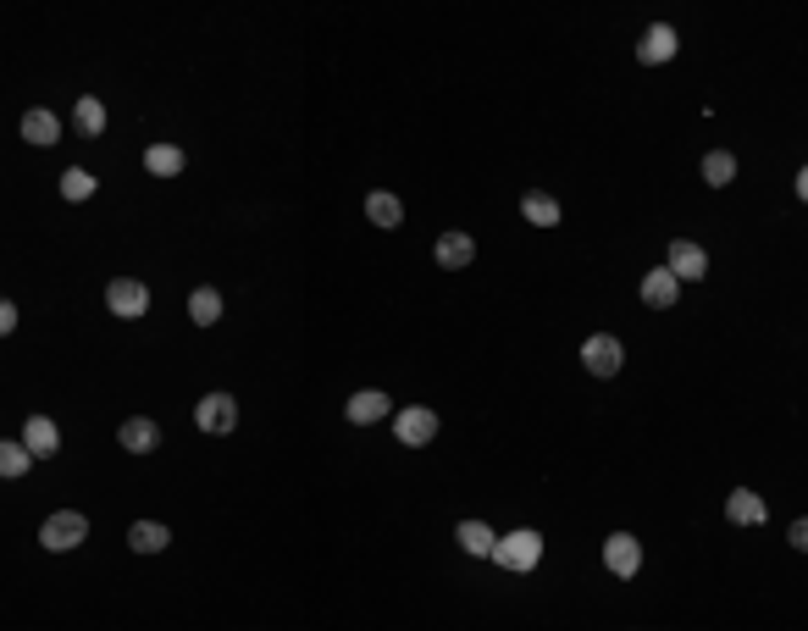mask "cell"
I'll return each instance as SVG.
<instances>
[{"label": "cell", "mask_w": 808, "mask_h": 631, "mask_svg": "<svg viewBox=\"0 0 808 631\" xmlns=\"http://www.w3.org/2000/svg\"><path fill=\"white\" fill-rule=\"evenodd\" d=\"M84 537H89V515H78V510H56L39 526V543H45L50 554H72Z\"/></svg>", "instance_id": "1"}, {"label": "cell", "mask_w": 808, "mask_h": 631, "mask_svg": "<svg viewBox=\"0 0 808 631\" xmlns=\"http://www.w3.org/2000/svg\"><path fill=\"white\" fill-rule=\"evenodd\" d=\"M493 560H499L504 571H515V576H521V571H532V565L543 560V537H537V532H526V526H521V532L499 537V548H493Z\"/></svg>", "instance_id": "2"}, {"label": "cell", "mask_w": 808, "mask_h": 631, "mask_svg": "<svg viewBox=\"0 0 808 631\" xmlns=\"http://www.w3.org/2000/svg\"><path fill=\"white\" fill-rule=\"evenodd\" d=\"M194 421H200V432H211V438H227V432L238 427V399L233 393H205L200 405H194Z\"/></svg>", "instance_id": "3"}, {"label": "cell", "mask_w": 808, "mask_h": 631, "mask_svg": "<svg viewBox=\"0 0 808 631\" xmlns=\"http://www.w3.org/2000/svg\"><path fill=\"white\" fill-rule=\"evenodd\" d=\"M393 438L410 443V449L432 443V438H438V410H427V405H404L399 416H393Z\"/></svg>", "instance_id": "4"}, {"label": "cell", "mask_w": 808, "mask_h": 631, "mask_svg": "<svg viewBox=\"0 0 808 631\" xmlns=\"http://www.w3.org/2000/svg\"><path fill=\"white\" fill-rule=\"evenodd\" d=\"M582 366L593 371V377H615L620 366H626V349H620L615 333H593L582 344Z\"/></svg>", "instance_id": "5"}, {"label": "cell", "mask_w": 808, "mask_h": 631, "mask_svg": "<svg viewBox=\"0 0 808 631\" xmlns=\"http://www.w3.org/2000/svg\"><path fill=\"white\" fill-rule=\"evenodd\" d=\"M665 266H670V277H676V283H698V277H709V255H703L692 239H670Z\"/></svg>", "instance_id": "6"}, {"label": "cell", "mask_w": 808, "mask_h": 631, "mask_svg": "<svg viewBox=\"0 0 808 631\" xmlns=\"http://www.w3.org/2000/svg\"><path fill=\"white\" fill-rule=\"evenodd\" d=\"M106 305H111V316H144V310H150V288H144L139 277H117V283L106 288Z\"/></svg>", "instance_id": "7"}, {"label": "cell", "mask_w": 808, "mask_h": 631, "mask_svg": "<svg viewBox=\"0 0 808 631\" xmlns=\"http://www.w3.org/2000/svg\"><path fill=\"white\" fill-rule=\"evenodd\" d=\"M604 565L615 576H637L642 571V543L631 532H615V537H604Z\"/></svg>", "instance_id": "8"}, {"label": "cell", "mask_w": 808, "mask_h": 631, "mask_svg": "<svg viewBox=\"0 0 808 631\" xmlns=\"http://www.w3.org/2000/svg\"><path fill=\"white\" fill-rule=\"evenodd\" d=\"M676 50H681L676 28H670V23H654L648 34H642V45H637V61H642V67H665Z\"/></svg>", "instance_id": "9"}, {"label": "cell", "mask_w": 808, "mask_h": 631, "mask_svg": "<svg viewBox=\"0 0 808 631\" xmlns=\"http://www.w3.org/2000/svg\"><path fill=\"white\" fill-rule=\"evenodd\" d=\"M23 449L34 454V460H39V454H56L61 449V427L50 416H28L23 421Z\"/></svg>", "instance_id": "10"}, {"label": "cell", "mask_w": 808, "mask_h": 631, "mask_svg": "<svg viewBox=\"0 0 808 631\" xmlns=\"http://www.w3.org/2000/svg\"><path fill=\"white\" fill-rule=\"evenodd\" d=\"M117 438H122V449H128V454H150L155 443H161V427H155L150 416H128L117 427Z\"/></svg>", "instance_id": "11"}, {"label": "cell", "mask_w": 808, "mask_h": 631, "mask_svg": "<svg viewBox=\"0 0 808 631\" xmlns=\"http://www.w3.org/2000/svg\"><path fill=\"white\" fill-rule=\"evenodd\" d=\"M681 294V283L670 277V266H654V272L642 277V305H654V310H670Z\"/></svg>", "instance_id": "12"}, {"label": "cell", "mask_w": 808, "mask_h": 631, "mask_svg": "<svg viewBox=\"0 0 808 631\" xmlns=\"http://www.w3.org/2000/svg\"><path fill=\"white\" fill-rule=\"evenodd\" d=\"M432 255H438L443 272H460V266H471V261H476V244H471V233H443Z\"/></svg>", "instance_id": "13"}, {"label": "cell", "mask_w": 808, "mask_h": 631, "mask_svg": "<svg viewBox=\"0 0 808 631\" xmlns=\"http://www.w3.org/2000/svg\"><path fill=\"white\" fill-rule=\"evenodd\" d=\"M23 139H28V144H39V150H50V144L61 139V122H56V111H45V106L23 111Z\"/></svg>", "instance_id": "14"}, {"label": "cell", "mask_w": 808, "mask_h": 631, "mask_svg": "<svg viewBox=\"0 0 808 631\" xmlns=\"http://www.w3.org/2000/svg\"><path fill=\"white\" fill-rule=\"evenodd\" d=\"M388 393H377V388H366V393H355V399H349V405H344V416L349 421H355V427H371V421H382V416H388Z\"/></svg>", "instance_id": "15"}, {"label": "cell", "mask_w": 808, "mask_h": 631, "mask_svg": "<svg viewBox=\"0 0 808 631\" xmlns=\"http://www.w3.org/2000/svg\"><path fill=\"white\" fill-rule=\"evenodd\" d=\"M725 515H731L737 526H764V515H770V510H764V499L753 488H737L731 499H725Z\"/></svg>", "instance_id": "16"}, {"label": "cell", "mask_w": 808, "mask_h": 631, "mask_svg": "<svg viewBox=\"0 0 808 631\" xmlns=\"http://www.w3.org/2000/svg\"><path fill=\"white\" fill-rule=\"evenodd\" d=\"M167 543H172V532L161 521H133L128 526V548H133V554H161Z\"/></svg>", "instance_id": "17"}, {"label": "cell", "mask_w": 808, "mask_h": 631, "mask_svg": "<svg viewBox=\"0 0 808 631\" xmlns=\"http://www.w3.org/2000/svg\"><path fill=\"white\" fill-rule=\"evenodd\" d=\"M454 537H460V548H465V554H476V560H493V548H499V537H493L482 521H460V532H454Z\"/></svg>", "instance_id": "18"}, {"label": "cell", "mask_w": 808, "mask_h": 631, "mask_svg": "<svg viewBox=\"0 0 808 631\" xmlns=\"http://www.w3.org/2000/svg\"><path fill=\"white\" fill-rule=\"evenodd\" d=\"M72 128L84 133V139H100V133H106V106H100L95 95H84L72 106Z\"/></svg>", "instance_id": "19"}, {"label": "cell", "mask_w": 808, "mask_h": 631, "mask_svg": "<svg viewBox=\"0 0 808 631\" xmlns=\"http://www.w3.org/2000/svg\"><path fill=\"white\" fill-rule=\"evenodd\" d=\"M189 322L194 327H216V322H222V294H216V288H194V294H189Z\"/></svg>", "instance_id": "20"}, {"label": "cell", "mask_w": 808, "mask_h": 631, "mask_svg": "<svg viewBox=\"0 0 808 631\" xmlns=\"http://www.w3.org/2000/svg\"><path fill=\"white\" fill-rule=\"evenodd\" d=\"M366 216H371L377 227H399V222H404V205H399V194H388V189L366 194Z\"/></svg>", "instance_id": "21"}, {"label": "cell", "mask_w": 808, "mask_h": 631, "mask_svg": "<svg viewBox=\"0 0 808 631\" xmlns=\"http://www.w3.org/2000/svg\"><path fill=\"white\" fill-rule=\"evenodd\" d=\"M144 167H150L155 178H178V172H183V150H178V144H150V150H144Z\"/></svg>", "instance_id": "22"}, {"label": "cell", "mask_w": 808, "mask_h": 631, "mask_svg": "<svg viewBox=\"0 0 808 631\" xmlns=\"http://www.w3.org/2000/svg\"><path fill=\"white\" fill-rule=\"evenodd\" d=\"M731 178H737V155H731V150H709V155H703V183L720 189V183H731Z\"/></svg>", "instance_id": "23"}, {"label": "cell", "mask_w": 808, "mask_h": 631, "mask_svg": "<svg viewBox=\"0 0 808 631\" xmlns=\"http://www.w3.org/2000/svg\"><path fill=\"white\" fill-rule=\"evenodd\" d=\"M521 216L532 227H554L559 222V200H548V194H526L521 200Z\"/></svg>", "instance_id": "24"}, {"label": "cell", "mask_w": 808, "mask_h": 631, "mask_svg": "<svg viewBox=\"0 0 808 631\" xmlns=\"http://www.w3.org/2000/svg\"><path fill=\"white\" fill-rule=\"evenodd\" d=\"M95 189H100V183L89 178L84 167H67V172H61V194H67L72 205H84V200H89V194H95Z\"/></svg>", "instance_id": "25"}, {"label": "cell", "mask_w": 808, "mask_h": 631, "mask_svg": "<svg viewBox=\"0 0 808 631\" xmlns=\"http://www.w3.org/2000/svg\"><path fill=\"white\" fill-rule=\"evenodd\" d=\"M28 465H34V454H28L23 443H6V438H0V477H23Z\"/></svg>", "instance_id": "26"}, {"label": "cell", "mask_w": 808, "mask_h": 631, "mask_svg": "<svg viewBox=\"0 0 808 631\" xmlns=\"http://www.w3.org/2000/svg\"><path fill=\"white\" fill-rule=\"evenodd\" d=\"M17 333V305L12 299H0V338H12Z\"/></svg>", "instance_id": "27"}, {"label": "cell", "mask_w": 808, "mask_h": 631, "mask_svg": "<svg viewBox=\"0 0 808 631\" xmlns=\"http://www.w3.org/2000/svg\"><path fill=\"white\" fill-rule=\"evenodd\" d=\"M786 537H792L797 554H808V521H792V532H786Z\"/></svg>", "instance_id": "28"}, {"label": "cell", "mask_w": 808, "mask_h": 631, "mask_svg": "<svg viewBox=\"0 0 808 631\" xmlns=\"http://www.w3.org/2000/svg\"><path fill=\"white\" fill-rule=\"evenodd\" d=\"M797 194H803V200H808V167L797 172Z\"/></svg>", "instance_id": "29"}]
</instances>
